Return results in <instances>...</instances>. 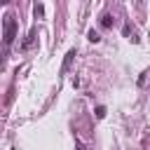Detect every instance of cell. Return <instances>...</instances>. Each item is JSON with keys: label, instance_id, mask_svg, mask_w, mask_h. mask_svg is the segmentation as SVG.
Instances as JSON below:
<instances>
[{"label": "cell", "instance_id": "obj_1", "mask_svg": "<svg viewBox=\"0 0 150 150\" xmlns=\"http://www.w3.org/2000/svg\"><path fill=\"white\" fill-rule=\"evenodd\" d=\"M14 35H16V21L14 16H5V47L14 42Z\"/></svg>", "mask_w": 150, "mask_h": 150}, {"label": "cell", "instance_id": "obj_2", "mask_svg": "<svg viewBox=\"0 0 150 150\" xmlns=\"http://www.w3.org/2000/svg\"><path fill=\"white\" fill-rule=\"evenodd\" d=\"M75 49H68V54H66V59H63V66H61V73H68V68H70V63H73V59H75Z\"/></svg>", "mask_w": 150, "mask_h": 150}, {"label": "cell", "instance_id": "obj_3", "mask_svg": "<svg viewBox=\"0 0 150 150\" xmlns=\"http://www.w3.org/2000/svg\"><path fill=\"white\" fill-rule=\"evenodd\" d=\"M33 40H35V28H30V30H28V38L23 40V45H21V47H23V49H26V47H30V42H33Z\"/></svg>", "mask_w": 150, "mask_h": 150}, {"label": "cell", "instance_id": "obj_4", "mask_svg": "<svg viewBox=\"0 0 150 150\" xmlns=\"http://www.w3.org/2000/svg\"><path fill=\"white\" fill-rule=\"evenodd\" d=\"M101 26H103V28H110V26H112V16H110V14H103V19H101Z\"/></svg>", "mask_w": 150, "mask_h": 150}, {"label": "cell", "instance_id": "obj_5", "mask_svg": "<svg viewBox=\"0 0 150 150\" xmlns=\"http://www.w3.org/2000/svg\"><path fill=\"white\" fill-rule=\"evenodd\" d=\"M33 12H35V16H42V14H45V7H42V5H35Z\"/></svg>", "mask_w": 150, "mask_h": 150}, {"label": "cell", "instance_id": "obj_6", "mask_svg": "<svg viewBox=\"0 0 150 150\" xmlns=\"http://www.w3.org/2000/svg\"><path fill=\"white\" fill-rule=\"evenodd\" d=\"M89 40H91V42H98V40H101V35H98L96 30H89Z\"/></svg>", "mask_w": 150, "mask_h": 150}, {"label": "cell", "instance_id": "obj_7", "mask_svg": "<svg viewBox=\"0 0 150 150\" xmlns=\"http://www.w3.org/2000/svg\"><path fill=\"white\" fill-rule=\"evenodd\" d=\"M96 117H105V108H103V105L96 108Z\"/></svg>", "mask_w": 150, "mask_h": 150}, {"label": "cell", "instance_id": "obj_8", "mask_svg": "<svg viewBox=\"0 0 150 150\" xmlns=\"http://www.w3.org/2000/svg\"><path fill=\"white\" fill-rule=\"evenodd\" d=\"M77 150H87V148H84V145H82V143L77 141Z\"/></svg>", "mask_w": 150, "mask_h": 150}]
</instances>
